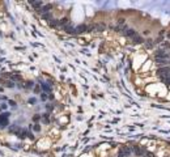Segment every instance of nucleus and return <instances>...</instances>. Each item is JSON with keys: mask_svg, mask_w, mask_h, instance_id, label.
I'll return each instance as SVG.
<instances>
[{"mask_svg": "<svg viewBox=\"0 0 170 157\" xmlns=\"http://www.w3.org/2000/svg\"><path fill=\"white\" fill-rule=\"evenodd\" d=\"M88 26L86 25H79L77 28H75V31L76 34H81V33H85V31H88Z\"/></svg>", "mask_w": 170, "mask_h": 157, "instance_id": "obj_6", "label": "nucleus"}, {"mask_svg": "<svg viewBox=\"0 0 170 157\" xmlns=\"http://www.w3.org/2000/svg\"><path fill=\"white\" fill-rule=\"evenodd\" d=\"M5 109H7V106H5V105H3V106L0 107V110H5Z\"/></svg>", "mask_w": 170, "mask_h": 157, "instance_id": "obj_23", "label": "nucleus"}, {"mask_svg": "<svg viewBox=\"0 0 170 157\" xmlns=\"http://www.w3.org/2000/svg\"><path fill=\"white\" fill-rule=\"evenodd\" d=\"M105 29H106V25L105 24H96V25L89 26L88 31H103Z\"/></svg>", "mask_w": 170, "mask_h": 157, "instance_id": "obj_2", "label": "nucleus"}, {"mask_svg": "<svg viewBox=\"0 0 170 157\" xmlns=\"http://www.w3.org/2000/svg\"><path fill=\"white\" fill-rule=\"evenodd\" d=\"M169 64H170V60H169Z\"/></svg>", "mask_w": 170, "mask_h": 157, "instance_id": "obj_25", "label": "nucleus"}, {"mask_svg": "<svg viewBox=\"0 0 170 157\" xmlns=\"http://www.w3.org/2000/svg\"><path fill=\"white\" fill-rule=\"evenodd\" d=\"M64 30H66L67 33H69V34H76L75 28H73V26H71V25H67V26H64Z\"/></svg>", "mask_w": 170, "mask_h": 157, "instance_id": "obj_11", "label": "nucleus"}, {"mask_svg": "<svg viewBox=\"0 0 170 157\" xmlns=\"http://www.w3.org/2000/svg\"><path fill=\"white\" fill-rule=\"evenodd\" d=\"M59 22H60V25L64 28V26H67V25H69V22H68V18L67 17H64V18H62V20H59Z\"/></svg>", "mask_w": 170, "mask_h": 157, "instance_id": "obj_15", "label": "nucleus"}, {"mask_svg": "<svg viewBox=\"0 0 170 157\" xmlns=\"http://www.w3.org/2000/svg\"><path fill=\"white\" fill-rule=\"evenodd\" d=\"M162 47H163V50H170V42H163Z\"/></svg>", "mask_w": 170, "mask_h": 157, "instance_id": "obj_18", "label": "nucleus"}, {"mask_svg": "<svg viewBox=\"0 0 170 157\" xmlns=\"http://www.w3.org/2000/svg\"><path fill=\"white\" fill-rule=\"evenodd\" d=\"M168 38L170 39V31H168Z\"/></svg>", "mask_w": 170, "mask_h": 157, "instance_id": "obj_24", "label": "nucleus"}, {"mask_svg": "<svg viewBox=\"0 0 170 157\" xmlns=\"http://www.w3.org/2000/svg\"><path fill=\"white\" fill-rule=\"evenodd\" d=\"M156 60H157V64L161 67H166V64H169V60H165V59H156Z\"/></svg>", "mask_w": 170, "mask_h": 157, "instance_id": "obj_12", "label": "nucleus"}, {"mask_svg": "<svg viewBox=\"0 0 170 157\" xmlns=\"http://www.w3.org/2000/svg\"><path fill=\"white\" fill-rule=\"evenodd\" d=\"M158 76L161 77V76H165V75H170V67H161V68H158Z\"/></svg>", "mask_w": 170, "mask_h": 157, "instance_id": "obj_5", "label": "nucleus"}, {"mask_svg": "<svg viewBox=\"0 0 170 157\" xmlns=\"http://www.w3.org/2000/svg\"><path fill=\"white\" fill-rule=\"evenodd\" d=\"M114 29L117 31H119V33H124V31L127 30V26H126V25H117Z\"/></svg>", "mask_w": 170, "mask_h": 157, "instance_id": "obj_10", "label": "nucleus"}, {"mask_svg": "<svg viewBox=\"0 0 170 157\" xmlns=\"http://www.w3.org/2000/svg\"><path fill=\"white\" fill-rule=\"evenodd\" d=\"M29 4L31 5V7H34L36 9H41L43 7V1H34V0H30V1H29Z\"/></svg>", "mask_w": 170, "mask_h": 157, "instance_id": "obj_7", "label": "nucleus"}, {"mask_svg": "<svg viewBox=\"0 0 170 157\" xmlns=\"http://www.w3.org/2000/svg\"><path fill=\"white\" fill-rule=\"evenodd\" d=\"M155 55H156V59H165V60H168V58H169V54L165 52V50H158Z\"/></svg>", "mask_w": 170, "mask_h": 157, "instance_id": "obj_4", "label": "nucleus"}, {"mask_svg": "<svg viewBox=\"0 0 170 157\" xmlns=\"http://www.w3.org/2000/svg\"><path fill=\"white\" fill-rule=\"evenodd\" d=\"M132 41L135 43H143L144 42V39H143V37H140L139 34H137V36H135L133 38H132Z\"/></svg>", "mask_w": 170, "mask_h": 157, "instance_id": "obj_13", "label": "nucleus"}, {"mask_svg": "<svg viewBox=\"0 0 170 157\" xmlns=\"http://www.w3.org/2000/svg\"><path fill=\"white\" fill-rule=\"evenodd\" d=\"M51 8H52V5H51V4H46V5H43V7L39 9L41 15H46V13H50Z\"/></svg>", "mask_w": 170, "mask_h": 157, "instance_id": "obj_8", "label": "nucleus"}, {"mask_svg": "<svg viewBox=\"0 0 170 157\" xmlns=\"http://www.w3.org/2000/svg\"><path fill=\"white\" fill-rule=\"evenodd\" d=\"M34 131H37V132H39V131H41L39 124H36V126H34Z\"/></svg>", "mask_w": 170, "mask_h": 157, "instance_id": "obj_21", "label": "nucleus"}, {"mask_svg": "<svg viewBox=\"0 0 170 157\" xmlns=\"http://www.w3.org/2000/svg\"><path fill=\"white\" fill-rule=\"evenodd\" d=\"M49 24H50V26H58V25H60V22H59V20H51Z\"/></svg>", "mask_w": 170, "mask_h": 157, "instance_id": "obj_16", "label": "nucleus"}, {"mask_svg": "<svg viewBox=\"0 0 170 157\" xmlns=\"http://www.w3.org/2000/svg\"><path fill=\"white\" fill-rule=\"evenodd\" d=\"M132 153V148L130 147H122L119 149V153H118V157H128Z\"/></svg>", "mask_w": 170, "mask_h": 157, "instance_id": "obj_1", "label": "nucleus"}, {"mask_svg": "<svg viewBox=\"0 0 170 157\" xmlns=\"http://www.w3.org/2000/svg\"><path fill=\"white\" fill-rule=\"evenodd\" d=\"M143 157H155V156H153V153H150V152H145V155H144Z\"/></svg>", "mask_w": 170, "mask_h": 157, "instance_id": "obj_20", "label": "nucleus"}, {"mask_svg": "<svg viewBox=\"0 0 170 157\" xmlns=\"http://www.w3.org/2000/svg\"><path fill=\"white\" fill-rule=\"evenodd\" d=\"M155 41H153V39H147L145 41V47H148V49H152V47L153 46H155Z\"/></svg>", "mask_w": 170, "mask_h": 157, "instance_id": "obj_14", "label": "nucleus"}, {"mask_svg": "<svg viewBox=\"0 0 170 157\" xmlns=\"http://www.w3.org/2000/svg\"><path fill=\"white\" fill-rule=\"evenodd\" d=\"M123 34H124V36H127V37H131V38H133L135 36H137V33L133 30V29H127Z\"/></svg>", "mask_w": 170, "mask_h": 157, "instance_id": "obj_9", "label": "nucleus"}, {"mask_svg": "<svg viewBox=\"0 0 170 157\" xmlns=\"http://www.w3.org/2000/svg\"><path fill=\"white\" fill-rule=\"evenodd\" d=\"M9 105H12V106H16V102H15V101H9Z\"/></svg>", "mask_w": 170, "mask_h": 157, "instance_id": "obj_22", "label": "nucleus"}, {"mask_svg": "<svg viewBox=\"0 0 170 157\" xmlns=\"http://www.w3.org/2000/svg\"><path fill=\"white\" fill-rule=\"evenodd\" d=\"M7 88H15V82L13 81H5V84H4Z\"/></svg>", "mask_w": 170, "mask_h": 157, "instance_id": "obj_17", "label": "nucleus"}, {"mask_svg": "<svg viewBox=\"0 0 170 157\" xmlns=\"http://www.w3.org/2000/svg\"><path fill=\"white\" fill-rule=\"evenodd\" d=\"M145 152L147 150L144 148H141V147H132V153H135V155L139 156V157H143L145 155Z\"/></svg>", "mask_w": 170, "mask_h": 157, "instance_id": "obj_3", "label": "nucleus"}, {"mask_svg": "<svg viewBox=\"0 0 170 157\" xmlns=\"http://www.w3.org/2000/svg\"><path fill=\"white\" fill-rule=\"evenodd\" d=\"M42 17L44 18V20H49V21H51L52 18H51V13H46V15H42Z\"/></svg>", "mask_w": 170, "mask_h": 157, "instance_id": "obj_19", "label": "nucleus"}]
</instances>
